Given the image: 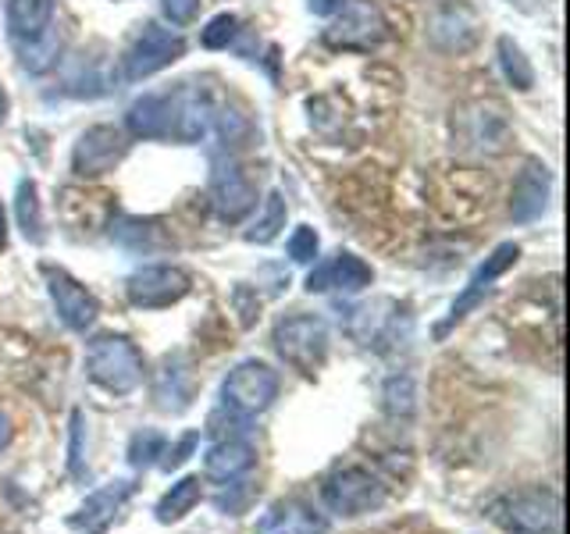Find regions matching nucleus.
Wrapping results in <instances>:
<instances>
[{
  "instance_id": "1",
  "label": "nucleus",
  "mask_w": 570,
  "mask_h": 534,
  "mask_svg": "<svg viewBox=\"0 0 570 534\" xmlns=\"http://www.w3.org/2000/svg\"><path fill=\"white\" fill-rule=\"evenodd\" d=\"M485 516L507 534H563L560 495L549 488H521L492 498Z\"/></svg>"
},
{
  "instance_id": "2",
  "label": "nucleus",
  "mask_w": 570,
  "mask_h": 534,
  "mask_svg": "<svg viewBox=\"0 0 570 534\" xmlns=\"http://www.w3.org/2000/svg\"><path fill=\"white\" fill-rule=\"evenodd\" d=\"M86 374H89V382L100 385L104 392H111V396H132V392L142 385L147 364H142V353L129 335L107 332L89 343Z\"/></svg>"
},
{
  "instance_id": "3",
  "label": "nucleus",
  "mask_w": 570,
  "mask_h": 534,
  "mask_svg": "<svg viewBox=\"0 0 570 534\" xmlns=\"http://www.w3.org/2000/svg\"><path fill=\"white\" fill-rule=\"evenodd\" d=\"M275 353L303 378H314L328 356V320L317 314H289L275 320Z\"/></svg>"
},
{
  "instance_id": "4",
  "label": "nucleus",
  "mask_w": 570,
  "mask_h": 534,
  "mask_svg": "<svg viewBox=\"0 0 570 534\" xmlns=\"http://www.w3.org/2000/svg\"><path fill=\"white\" fill-rule=\"evenodd\" d=\"M321 498L335 516H364L385 506L389 485L367 467H338L321 481Z\"/></svg>"
},
{
  "instance_id": "5",
  "label": "nucleus",
  "mask_w": 570,
  "mask_h": 534,
  "mask_svg": "<svg viewBox=\"0 0 570 534\" xmlns=\"http://www.w3.org/2000/svg\"><path fill=\"white\" fill-rule=\"evenodd\" d=\"M278 388L282 378L275 367H267L264 360H243L222 382V406L239 417H257L278 399Z\"/></svg>"
},
{
  "instance_id": "6",
  "label": "nucleus",
  "mask_w": 570,
  "mask_h": 534,
  "mask_svg": "<svg viewBox=\"0 0 570 534\" xmlns=\"http://www.w3.org/2000/svg\"><path fill=\"white\" fill-rule=\"evenodd\" d=\"M186 53V40L183 32L175 29H165L160 22H147L139 29V36L129 43L121 58V79L125 82H142L157 76V71L171 68L178 58Z\"/></svg>"
},
{
  "instance_id": "7",
  "label": "nucleus",
  "mask_w": 570,
  "mask_h": 534,
  "mask_svg": "<svg viewBox=\"0 0 570 534\" xmlns=\"http://www.w3.org/2000/svg\"><path fill=\"white\" fill-rule=\"evenodd\" d=\"M389 22L371 0H343V8L332 14V26L325 29V43L332 50L371 53L385 40Z\"/></svg>"
},
{
  "instance_id": "8",
  "label": "nucleus",
  "mask_w": 570,
  "mask_h": 534,
  "mask_svg": "<svg viewBox=\"0 0 570 534\" xmlns=\"http://www.w3.org/2000/svg\"><path fill=\"white\" fill-rule=\"evenodd\" d=\"M481 29H485V22H481V14L468 0H439V4L428 11V22H424L428 43L442 53L474 50L481 40Z\"/></svg>"
},
{
  "instance_id": "9",
  "label": "nucleus",
  "mask_w": 570,
  "mask_h": 534,
  "mask_svg": "<svg viewBox=\"0 0 570 534\" xmlns=\"http://www.w3.org/2000/svg\"><path fill=\"white\" fill-rule=\"evenodd\" d=\"M521 260V246L517 243H503V246H495L492 254L485 257V264L478 267V271L471 275V281L463 285V293L453 299V307H450V314H445V320L435 328V338H445L450 335L460 320H468L478 307H481V299H485L489 293H492V285H495V278H503L510 267Z\"/></svg>"
},
{
  "instance_id": "10",
  "label": "nucleus",
  "mask_w": 570,
  "mask_h": 534,
  "mask_svg": "<svg viewBox=\"0 0 570 534\" xmlns=\"http://www.w3.org/2000/svg\"><path fill=\"white\" fill-rule=\"evenodd\" d=\"M193 289L189 275L175 264H147L125 278V296L139 310H165L186 299Z\"/></svg>"
},
{
  "instance_id": "11",
  "label": "nucleus",
  "mask_w": 570,
  "mask_h": 534,
  "mask_svg": "<svg viewBox=\"0 0 570 534\" xmlns=\"http://www.w3.org/2000/svg\"><path fill=\"white\" fill-rule=\"evenodd\" d=\"M165 111H168V139L200 142L210 132L218 107H214L207 89H200L196 82H183L171 93H165Z\"/></svg>"
},
{
  "instance_id": "12",
  "label": "nucleus",
  "mask_w": 570,
  "mask_h": 534,
  "mask_svg": "<svg viewBox=\"0 0 570 534\" xmlns=\"http://www.w3.org/2000/svg\"><path fill=\"white\" fill-rule=\"evenodd\" d=\"M43 278H47V293H50L53 310H58L61 325H65L68 332L86 335L89 328L97 325L100 303H97V296L89 293L79 278H71V275L65 271V267H53V264L43 267Z\"/></svg>"
},
{
  "instance_id": "13",
  "label": "nucleus",
  "mask_w": 570,
  "mask_h": 534,
  "mask_svg": "<svg viewBox=\"0 0 570 534\" xmlns=\"http://www.w3.org/2000/svg\"><path fill=\"white\" fill-rule=\"evenodd\" d=\"M210 204L218 210L225 225L243 221L249 210L257 207V186L249 182L239 160L232 157H214L210 165Z\"/></svg>"
},
{
  "instance_id": "14",
  "label": "nucleus",
  "mask_w": 570,
  "mask_h": 534,
  "mask_svg": "<svg viewBox=\"0 0 570 534\" xmlns=\"http://www.w3.org/2000/svg\"><path fill=\"white\" fill-rule=\"evenodd\" d=\"M129 154V136L115 125H94L86 129L71 150V171L79 178H100L121 165V157Z\"/></svg>"
},
{
  "instance_id": "15",
  "label": "nucleus",
  "mask_w": 570,
  "mask_h": 534,
  "mask_svg": "<svg viewBox=\"0 0 570 534\" xmlns=\"http://www.w3.org/2000/svg\"><path fill=\"white\" fill-rule=\"evenodd\" d=\"M132 495H136V481H129V477L100 485L97 492H89L82 498V506L76 513L68 516V527L76 534H107V527L118 521V513L125 510V503H129Z\"/></svg>"
},
{
  "instance_id": "16",
  "label": "nucleus",
  "mask_w": 570,
  "mask_h": 534,
  "mask_svg": "<svg viewBox=\"0 0 570 534\" xmlns=\"http://www.w3.org/2000/svg\"><path fill=\"white\" fill-rule=\"evenodd\" d=\"M460 136L468 147L481 154H503L513 139V129L507 121V111L492 100H478L460 111Z\"/></svg>"
},
{
  "instance_id": "17",
  "label": "nucleus",
  "mask_w": 570,
  "mask_h": 534,
  "mask_svg": "<svg viewBox=\"0 0 570 534\" xmlns=\"http://www.w3.org/2000/svg\"><path fill=\"white\" fill-rule=\"evenodd\" d=\"M257 467V449L246 435L214 438L204 453V477L214 485H236Z\"/></svg>"
},
{
  "instance_id": "18",
  "label": "nucleus",
  "mask_w": 570,
  "mask_h": 534,
  "mask_svg": "<svg viewBox=\"0 0 570 534\" xmlns=\"http://www.w3.org/2000/svg\"><path fill=\"white\" fill-rule=\"evenodd\" d=\"M374 281V267L356 254H335L307 275V293H364Z\"/></svg>"
},
{
  "instance_id": "19",
  "label": "nucleus",
  "mask_w": 570,
  "mask_h": 534,
  "mask_svg": "<svg viewBox=\"0 0 570 534\" xmlns=\"http://www.w3.org/2000/svg\"><path fill=\"white\" fill-rule=\"evenodd\" d=\"M549 186H552L549 168L539 157H528L521 175H517V182H513V192H510V218L517 225L539 221L546 214V204H549Z\"/></svg>"
},
{
  "instance_id": "20",
  "label": "nucleus",
  "mask_w": 570,
  "mask_h": 534,
  "mask_svg": "<svg viewBox=\"0 0 570 534\" xmlns=\"http://www.w3.org/2000/svg\"><path fill=\"white\" fill-rule=\"evenodd\" d=\"M328 521L303 498H282L257 521V534H325Z\"/></svg>"
},
{
  "instance_id": "21",
  "label": "nucleus",
  "mask_w": 570,
  "mask_h": 534,
  "mask_svg": "<svg viewBox=\"0 0 570 534\" xmlns=\"http://www.w3.org/2000/svg\"><path fill=\"white\" fill-rule=\"evenodd\" d=\"M154 399L165 414H183V409L193 403V378L183 356H165L157 378H154Z\"/></svg>"
},
{
  "instance_id": "22",
  "label": "nucleus",
  "mask_w": 570,
  "mask_h": 534,
  "mask_svg": "<svg viewBox=\"0 0 570 534\" xmlns=\"http://www.w3.org/2000/svg\"><path fill=\"white\" fill-rule=\"evenodd\" d=\"M4 22L11 43H29L53 26V0H8Z\"/></svg>"
},
{
  "instance_id": "23",
  "label": "nucleus",
  "mask_w": 570,
  "mask_h": 534,
  "mask_svg": "<svg viewBox=\"0 0 570 534\" xmlns=\"http://www.w3.org/2000/svg\"><path fill=\"white\" fill-rule=\"evenodd\" d=\"M125 129L136 139H168V111H165V93H147L139 97L129 115H125Z\"/></svg>"
},
{
  "instance_id": "24",
  "label": "nucleus",
  "mask_w": 570,
  "mask_h": 534,
  "mask_svg": "<svg viewBox=\"0 0 570 534\" xmlns=\"http://www.w3.org/2000/svg\"><path fill=\"white\" fill-rule=\"evenodd\" d=\"M14 50H18V65H22V71H29V76H43V71H50L61 58L65 32H61V26H50L40 40L14 43Z\"/></svg>"
},
{
  "instance_id": "25",
  "label": "nucleus",
  "mask_w": 570,
  "mask_h": 534,
  "mask_svg": "<svg viewBox=\"0 0 570 534\" xmlns=\"http://www.w3.org/2000/svg\"><path fill=\"white\" fill-rule=\"evenodd\" d=\"M200 498H204V485H200V477H196V474L175 481V485L160 495V503L154 510L157 524H178L183 516H189L196 506H200Z\"/></svg>"
},
{
  "instance_id": "26",
  "label": "nucleus",
  "mask_w": 570,
  "mask_h": 534,
  "mask_svg": "<svg viewBox=\"0 0 570 534\" xmlns=\"http://www.w3.org/2000/svg\"><path fill=\"white\" fill-rule=\"evenodd\" d=\"M495 53H499V68H503V79L517 89V93H528L534 86V68L528 61V53L521 50V43L510 40V36H499Z\"/></svg>"
},
{
  "instance_id": "27",
  "label": "nucleus",
  "mask_w": 570,
  "mask_h": 534,
  "mask_svg": "<svg viewBox=\"0 0 570 534\" xmlns=\"http://www.w3.org/2000/svg\"><path fill=\"white\" fill-rule=\"evenodd\" d=\"M14 214H18L22 236L29 243H43V204H40V189H36L32 178H22V182H18Z\"/></svg>"
},
{
  "instance_id": "28",
  "label": "nucleus",
  "mask_w": 570,
  "mask_h": 534,
  "mask_svg": "<svg viewBox=\"0 0 570 534\" xmlns=\"http://www.w3.org/2000/svg\"><path fill=\"white\" fill-rule=\"evenodd\" d=\"M285 228V200H282V192H267V200H264V210H261V218L254 221V228L246 231V243H257V246H267V243H275L278 239V231Z\"/></svg>"
},
{
  "instance_id": "29",
  "label": "nucleus",
  "mask_w": 570,
  "mask_h": 534,
  "mask_svg": "<svg viewBox=\"0 0 570 534\" xmlns=\"http://www.w3.org/2000/svg\"><path fill=\"white\" fill-rule=\"evenodd\" d=\"M417 406V388L410 374H392L385 382V414L389 417H410Z\"/></svg>"
},
{
  "instance_id": "30",
  "label": "nucleus",
  "mask_w": 570,
  "mask_h": 534,
  "mask_svg": "<svg viewBox=\"0 0 570 534\" xmlns=\"http://www.w3.org/2000/svg\"><path fill=\"white\" fill-rule=\"evenodd\" d=\"M165 445H168L165 435L154 432V427H142V432H136L129 438V463H132L136 471H147V467H154V463L160 459Z\"/></svg>"
},
{
  "instance_id": "31",
  "label": "nucleus",
  "mask_w": 570,
  "mask_h": 534,
  "mask_svg": "<svg viewBox=\"0 0 570 534\" xmlns=\"http://www.w3.org/2000/svg\"><path fill=\"white\" fill-rule=\"evenodd\" d=\"M243 36V22L236 14H214L200 32V43L207 50H228Z\"/></svg>"
},
{
  "instance_id": "32",
  "label": "nucleus",
  "mask_w": 570,
  "mask_h": 534,
  "mask_svg": "<svg viewBox=\"0 0 570 534\" xmlns=\"http://www.w3.org/2000/svg\"><path fill=\"white\" fill-rule=\"evenodd\" d=\"M68 474L76 481H86V417L82 409H71V432H68Z\"/></svg>"
},
{
  "instance_id": "33",
  "label": "nucleus",
  "mask_w": 570,
  "mask_h": 534,
  "mask_svg": "<svg viewBox=\"0 0 570 534\" xmlns=\"http://www.w3.org/2000/svg\"><path fill=\"white\" fill-rule=\"evenodd\" d=\"M285 249H289V260L296 264H314L317 260V249H321V239H317V231L311 225H299L289 243H285Z\"/></svg>"
},
{
  "instance_id": "34",
  "label": "nucleus",
  "mask_w": 570,
  "mask_h": 534,
  "mask_svg": "<svg viewBox=\"0 0 570 534\" xmlns=\"http://www.w3.org/2000/svg\"><path fill=\"white\" fill-rule=\"evenodd\" d=\"M196 445H200V435H196V432H186L175 445H165V453H160L157 467H160V471H168V474L178 471V467H183V463L196 453Z\"/></svg>"
},
{
  "instance_id": "35",
  "label": "nucleus",
  "mask_w": 570,
  "mask_h": 534,
  "mask_svg": "<svg viewBox=\"0 0 570 534\" xmlns=\"http://www.w3.org/2000/svg\"><path fill=\"white\" fill-rule=\"evenodd\" d=\"M196 8H200V0H160V11L171 26H186L196 18Z\"/></svg>"
},
{
  "instance_id": "36",
  "label": "nucleus",
  "mask_w": 570,
  "mask_h": 534,
  "mask_svg": "<svg viewBox=\"0 0 570 534\" xmlns=\"http://www.w3.org/2000/svg\"><path fill=\"white\" fill-rule=\"evenodd\" d=\"M307 8L321 18H332L338 8H343V0H307Z\"/></svg>"
},
{
  "instance_id": "37",
  "label": "nucleus",
  "mask_w": 570,
  "mask_h": 534,
  "mask_svg": "<svg viewBox=\"0 0 570 534\" xmlns=\"http://www.w3.org/2000/svg\"><path fill=\"white\" fill-rule=\"evenodd\" d=\"M11 438H14V427H11V417L4 414V409H0V453L8 449L11 445Z\"/></svg>"
},
{
  "instance_id": "38",
  "label": "nucleus",
  "mask_w": 570,
  "mask_h": 534,
  "mask_svg": "<svg viewBox=\"0 0 570 534\" xmlns=\"http://www.w3.org/2000/svg\"><path fill=\"white\" fill-rule=\"evenodd\" d=\"M8 246V218H4V207H0V249Z\"/></svg>"
},
{
  "instance_id": "39",
  "label": "nucleus",
  "mask_w": 570,
  "mask_h": 534,
  "mask_svg": "<svg viewBox=\"0 0 570 534\" xmlns=\"http://www.w3.org/2000/svg\"><path fill=\"white\" fill-rule=\"evenodd\" d=\"M8 118V93H4V86H0V125H4Z\"/></svg>"
}]
</instances>
